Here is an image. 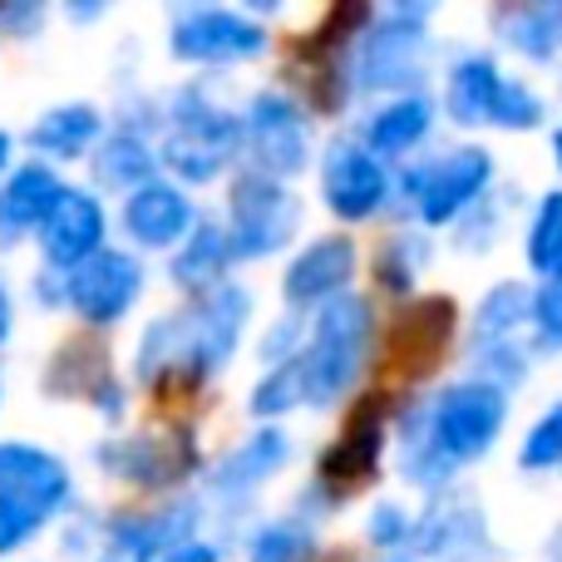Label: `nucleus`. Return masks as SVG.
I'll return each mask as SVG.
<instances>
[{"instance_id": "nucleus-9", "label": "nucleus", "mask_w": 562, "mask_h": 562, "mask_svg": "<svg viewBox=\"0 0 562 562\" xmlns=\"http://www.w3.org/2000/svg\"><path fill=\"white\" fill-rule=\"evenodd\" d=\"M243 134L252 144V158L262 164L267 178H281V173H301L306 168V154H311V138H306V119H301L296 99L281 94V89H262L252 99L243 119Z\"/></svg>"}, {"instance_id": "nucleus-24", "label": "nucleus", "mask_w": 562, "mask_h": 562, "mask_svg": "<svg viewBox=\"0 0 562 562\" xmlns=\"http://www.w3.org/2000/svg\"><path fill=\"white\" fill-rule=\"evenodd\" d=\"M227 257H233V247H227V233L217 223H198V233L188 237V247L173 257V281L178 286H207V281L223 277Z\"/></svg>"}, {"instance_id": "nucleus-32", "label": "nucleus", "mask_w": 562, "mask_h": 562, "mask_svg": "<svg viewBox=\"0 0 562 562\" xmlns=\"http://www.w3.org/2000/svg\"><path fill=\"white\" fill-rule=\"evenodd\" d=\"M533 326L543 346H562V277H548L533 296Z\"/></svg>"}, {"instance_id": "nucleus-13", "label": "nucleus", "mask_w": 562, "mask_h": 562, "mask_svg": "<svg viewBox=\"0 0 562 562\" xmlns=\"http://www.w3.org/2000/svg\"><path fill=\"white\" fill-rule=\"evenodd\" d=\"M99 237H104V207H99V198L75 193V188H65V193L55 198V207H49V217L40 223V247H45V257L55 267H69V272H75L79 262H89L94 252H104Z\"/></svg>"}, {"instance_id": "nucleus-5", "label": "nucleus", "mask_w": 562, "mask_h": 562, "mask_svg": "<svg viewBox=\"0 0 562 562\" xmlns=\"http://www.w3.org/2000/svg\"><path fill=\"white\" fill-rule=\"evenodd\" d=\"M504 415H508V400L494 380H464V385L445 390L429 409V454L435 459H479L494 449L498 429H504Z\"/></svg>"}, {"instance_id": "nucleus-1", "label": "nucleus", "mask_w": 562, "mask_h": 562, "mask_svg": "<svg viewBox=\"0 0 562 562\" xmlns=\"http://www.w3.org/2000/svg\"><path fill=\"white\" fill-rule=\"evenodd\" d=\"M243 326H247V291L217 286L213 296H203L193 311H178V316L148 326L144 350H138V356H144L138 370H144V380H154V385H164L168 375L207 380L237 350Z\"/></svg>"}, {"instance_id": "nucleus-4", "label": "nucleus", "mask_w": 562, "mask_h": 562, "mask_svg": "<svg viewBox=\"0 0 562 562\" xmlns=\"http://www.w3.org/2000/svg\"><path fill=\"white\" fill-rule=\"evenodd\" d=\"M243 144V119L217 109L207 94L183 89L168 109V138H164V164L188 183H207L227 168V158Z\"/></svg>"}, {"instance_id": "nucleus-3", "label": "nucleus", "mask_w": 562, "mask_h": 562, "mask_svg": "<svg viewBox=\"0 0 562 562\" xmlns=\"http://www.w3.org/2000/svg\"><path fill=\"white\" fill-rule=\"evenodd\" d=\"M69 498V469L30 445H0V553L20 548L30 533L59 514Z\"/></svg>"}, {"instance_id": "nucleus-20", "label": "nucleus", "mask_w": 562, "mask_h": 562, "mask_svg": "<svg viewBox=\"0 0 562 562\" xmlns=\"http://www.w3.org/2000/svg\"><path fill=\"white\" fill-rule=\"evenodd\" d=\"M281 464H286V435L281 429H257L243 449H233V459L213 474V484L223 494H247V488L267 484Z\"/></svg>"}, {"instance_id": "nucleus-14", "label": "nucleus", "mask_w": 562, "mask_h": 562, "mask_svg": "<svg viewBox=\"0 0 562 562\" xmlns=\"http://www.w3.org/2000/svg\"><path fill=\"white\" fill-rule=\"evenodd\" d=\"M350 277H356V243L350 237H321L286 267L281 291H286L291 306H326L346 291Z\"/></svg>"}, {"instance_id": "nucleus-15", "label": "nucleus", "mask_w": 562, "mask_h": 562, "mask_svg": "<svg viewBox=\"0 0 562 562\" xmlns=\"http://www.w3.org/2000/svg\"><path fill=\"white\" fill-rule=\"evenodd\" d=\"M380 415H385L380 400H370L366 409L350 415L346 435L321 454V484H330L336 494H350V488H360L366 479H375L380 445H385V435H380Z\"/></svg>"}, {"instance_id": "nucleus-30", "label": "nucleus", "mask_w": 562, "mask_h": 562, "mask_svg": "<svg viewBox=\"0 0 562 562\" xmlns=\"http://www.w3.org/2000/svg\"><path fill=\"white\" fill-rule=\"evenodd\" d=\"M562 464V405H553L524 439V469H558Z\"/></svg>"}, {"instance_id": "nucleus-8", "label": "nucleus", "mask_w": 562, "mask_h": 562, "mask_svg": "<svg viewBox=\"0 0 562 562\" xmlns=\"http://www.w3.org/2000/svg\"><path fill=\"white\" fill-rule=\"evenodd\" d=\"M321 193H326V207L346 223H360L370 217L390 193L385 164L370 154L360 138H336L321 158Z\"/></svg>"}, {"instance_id": "nucleus-33", "label": "nucleus", "mask_w": 562, "mask_h": 562, "mask_svg": "<svg viewBox=\"0 0 562 562\" xmlns=\"http://www.w3.org/2000/svg\"><path fill=\"white\" fill-rule=\"evenodd\" d=\"M405 533H409V518H405V508H395V504H380V508H375V518H370V538H375V543H385V548H395Z\"/></svg>"}, {"instance_id": "nucleus-25", "label": "nucleus", "mask_w": 562, "mask_h": 562, "mask_svg": "<svg viewBox=\"0 0 562 562\" xmlns=\"http://www.w3.org/2000/svg\"><path fill=\"white\" fill-rule=\"evenodd\" d=\"M533 316V301L524 296L518 286H498L494 296L479 306V326H474V350L494 360V350L508 346V336L518 330V321Z\"/></svg>"}, {"instance_id": "nucleus-19", "label": "nucleus", "mask_w": 562, "mask_h": 562, "mask_svg": "<svg viewBox=\"0 0 562 562\" xmlns=\"http://www.w3.org/2000/svg\"><path fill=\"white\" fill-rule=\"evenodd\" d=\"M419 20H425V10L390 15L385 25H380L375 35L366 40V55H360V85H400V79L415 69Z\"/></svg>"}, {"instance_id": "nucleus-27", "label": "nucleus", "mask_w": 562, "mask_h": 562, "mask_svg": "<svg viewBox=\"0 0 562 562\" xmlns=\"http://www.w3.org/2000/svg\"><path fill=\"white\" fill-rule=\"evenodd\" d=\"M311 553H316V533L301 518H281L252 543V562H311Z\"/></svg>"}, {"instance_id": "nucleus-28", "label": "nucleus", "mask_w": 562, "mask_h": 562, "mask_svg": "<svg viewBox=\"0 0 562 562\" xmlns=\"http://www.w3.org/2000/svg\"><path fill=\"white\" fill-rule=\"evenodd\" d=\"M148 168H154V154H148L144 144H138L134 134H119L114 144H104V154H99V173L109 178V183H134L144 188L148 183Z\"/></svg>"}, {"instance_id": "nucleus-2", "label": "nucleus", "mask_w": 562, "mask_h": 562, "mask_svg": "<svg viewBox=\"0 0 562 562\" xmlns=\"http://www.w3.org/2000/svg\"><path fill=\"white\" fill-rule=\"evenodd\" d=\"M370 346V306L360 296H336L321 306L316 326H311L306 350L296 356L301 370V395L311 405H330L356 385L360 366H366Z\"/></svg>"}, {"instance_id": "nucleus-17", "label": "nucleus", "mask_w": 562, "mask_h": 562, "mask_svg": "<svg viewBox=\"0 0 562 562\" xmlns=\"http://www.w3.org/2000/svg\"><path fill=\"white\" fill-rule=\"evenodd\" d=\"M124 227L134 243L144 247H168L193 227V207H188L183 188L164 183V178H148L144 188H134L124 203Z\"/></svg>"}, {"instance_id": "nucleus-12", "label": "nucleus", "mask_w": 562, "mask_h": 562, "mask_svg": "<svg viewBox=\"0 0 562 562\" xmlns=\"http://www.w3.org/2000/svg\"><path fill=\"white\" fill-rule=\"evenodd\" d=\"M488 173H494V164H488L484 148H459V154L429 164L425 173L415 178V207H419V217H425L429 227L459 217L479 193H484Z\"/></svg>"}, {"instance_id": "nucleus-35", "label": "nucleus", "mask_w": 562, "mask_h": 562, "mask_svg": "<svg viewBox=\"0 0 562 562\" xmlns=\"http://www.w3.org/2000/svg\"><path fill=\"white\" fill-rule=\"evenodd\" d=\"M10 336V296H5V286H0V340Z\"/></svg>"}, {"instance_id": "nucleus-26", "label": "nucleus", "mask_w": 562, "mask_h": 562, "mask_svg": "<svg viewBox=\"0 0 562 562\" xmlns=\"http://www.w3.org/2000/svg\"><path fill=\"white\" fill-rule=\"evenodd\" d=\"M528 262L543 277H562V193H548L528 233Z\"/></svg>"}, {"instance_id": "nucleus-29", "label": "nucleus", "mask_w": 562, "mask_h": 562, "mask_svg": "<svg viewBox=\"0 0 562 562\" xmlns=\"http://www.w3.org/2000/svg\"><path fill=\"white\" fill-rule=\"evenodd\" d=\"M514 45L528 49V55H553L562 45V10L548 5V10H528L514 30Z\"/></svg>"}, {"instance_id": "nucleus-18", "label": "nucleus", "mask_w": 562, "mask_h": 562, "mask_svg": "<svg viewBox=\"0 0 562 562\" xmlns=\"http://www.w3.org/2000/svg\"><path fill=\"white\" fill-rule=\"evenodd\" d=\"M65 193L55 178V168L25 164L10 173V183L0 188V243H15L25 227H40L55 207V198Z\"/></svg>"}, {"instance_id": "nucleus-7", "label": "nucleus", "mask_w": 562, "mask_h": 562, "mask_svg": "<svg viewBox=\"0 0 562 562\" xmlns=\"http://www.w3.org/2000/svg\"><path fill=\"white\" fill-rule=\"evenodd\" d=\"M301 223V203L281 188V178L243 173L233 188V227H227V247L233 257H272L277 247L291 243Z\"/></svg>"}, {"instance_id": "nucleus-36", "label": "nucleus", "mask_w": 562, "mask_h": 562, "mask_svg": "<svg viewBox=\"0 0 562 562\" xmlns=\"http://www.w3.org/2000/svg\"><path fill=\"white\" fill-rule=\"evenodd\" d=\"M5 158H10V134L0 128V164H5Z\"/></svg>"}, {"instance_id": "nucleus-11", "label": "nucleus", "mask_w": 562, "mask_h": 562, "mask_svg": "<svg viewBox=\"0 0 562 562\" xmlns=\"http://www.w3.org/2000/svg\"><path fill=\"white\" fill-rule=\"evenodd\" d=\"M267 49V30L257 20L237 15V10H188L173 25V55L178 59H203V65H223V59H252Z\"/></svg>"}, {"instance_id": "nucleus-23", "label": "nucleus", "mask_w": 562, "mask_h": 562, "mask_svg": "<svg viewBox=\"0 0 562 562\" xmlns=\"http://www.w3.org/2000/svg\"><path fill=\"white\" fill-rule=\"evenodd\" d=\"M429 134V104L425 99H395L385 104L366 128V148L370 154H405L419 138Z\"/></svg>"}, {"instance_id": "nucleus-10", "label": "nucleus", "mask_w": 562, "mask_h": 562, "mask_svg": "<svg viewBox=\"0 0 562 562\" xmlns=\"http://www.w3.org/2000/svg\"><path fill=\"white\" fill-rule=\"evenodd\" d=\"M144 291V272L128 252H94L65 277V296L89 326H109L119 321Z\"/></svg>"}, {"instance_id": "nucleus-16", "label": "nucleus", "mask_w": 562, "mask_h": 562, "mask_svg": "<svg viewBox=\"0 0 562 562\" xmlns=\"http://www.w3.org/2000/svg\"><path fill=\"white\" fill-rule=\"evenodd\" d=\"M449 330H454V301L449 296H425L395 321V366L405 375H429L435 360L445 356Z\"/></svg>"}, {"instance_id": "nucleus-37", "label": "nucleus", "mask_w": 562, "mask_h": 562, "mask_svg": "<svg viewBox=\"0 0 562 562\" xmlns=\"http://www.w3.org/2000/svg\"><path fill=\"white\" fill-rule=\"evenodd\" d=\"M553 154H558V164H562V128H558V138H553Z\"/></svg>"}, {"instance_id": "nucleus-34", "label": "nucleus", "mask_w": 562, "mask_h": 562, "mask_svg": "<svg viewBox=\"0 0 562 562\" xmlns=\"http://www.w3.org/2000/svg\"><path fill=\"white\" fill-rule=\"evenodd\" d=\"M164 562H217V548H207V543H183V548H173Z\"/></svg>"}, {"instance_id": "nucleus-22", "label": "nucleus", "mask_w": 562, "mask_h": 562, "mask_svg": "<svg viewBox=\"0 0 562 562\" xmlns=\"http://www.w3.org/2000/svg\"><path fill=\"white\" fill-rule=\"evenodd\" d=\"M168 445H178V439H158V435H138L128 439V445L109 449V454H119V474L124 479H138V484H168V479H178L183 469H193V449H173L168 454Z\"/></svg>"}, {"instance_id": "nucleus-31", "label": "nucleus", "mask_w": 562, "mask_h": 562, "mask_svg": "<svg viewBox=\"0 0 562 562\" xmlns=\"http://www.w3.org/2000/svg\"><path fill=\"white\" fill-rule=\"evenodd\" d=\"M296 400H306V395H301V370H296V356H291L286 366L277 370V375H267L262 385H257L252 409H257V415H281V409H291Z\"/></svg>"}, {"instance_id": "nucleus-21", "label": "nucleus", "mask_w": 562, "mask_h": 562, "mask_svg": "<svg viewBox=\"0 0 562 562\" xmlns=\"http://www.w3.org/2000/svg\"><path fill=\"white\" fill-rule=\"evenodd\" d=\"M99 128H104L99 109L65 104V109H49V114L30 128V144H35L40 154H49V158H75V154H85V148L94 144Z\"/></svg>"}, {"instance_id": "nucleus-6", "label": "nucleus", "mask_w": 562, "mask_h": 562, "mask_svg": "<svg viewBox=\"0 0 562 562\" xmlns=\"http://www.w3.org/2000/svg\"><path fill=\"white\" fill-rule=\"evenodd\" d=\"M445 109L454 124H504V128H533L543 119V99L518 79H504L488 55H469L454 65L445 89Z\"/></svg>"}]
</instances>
